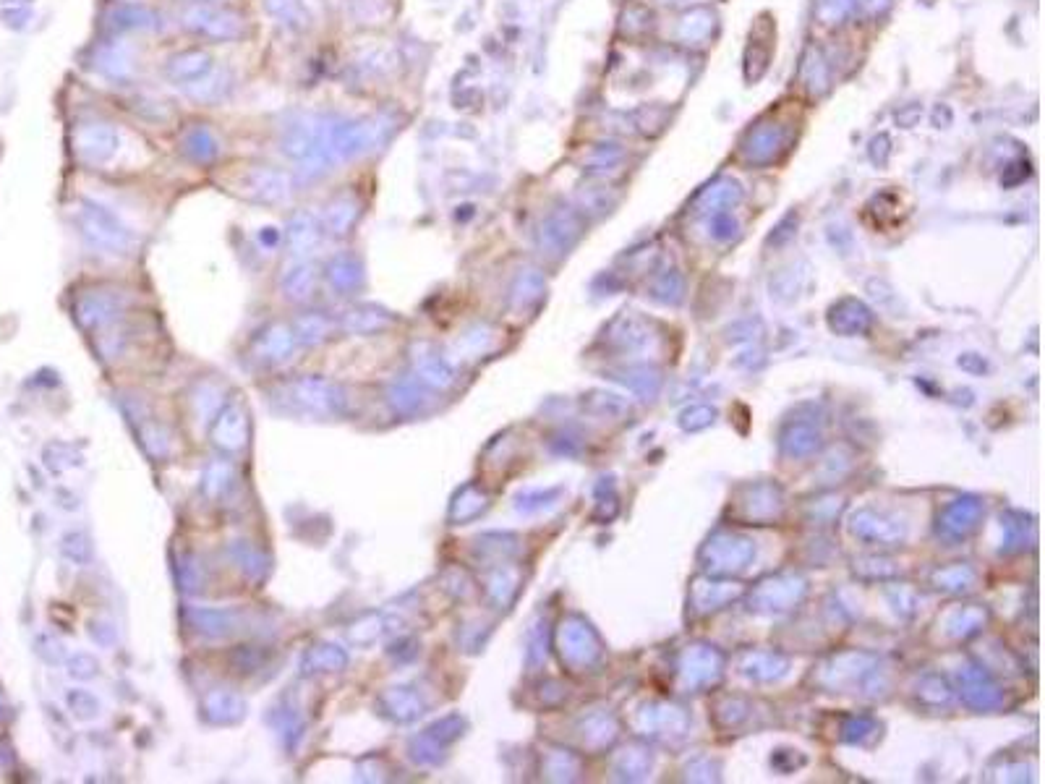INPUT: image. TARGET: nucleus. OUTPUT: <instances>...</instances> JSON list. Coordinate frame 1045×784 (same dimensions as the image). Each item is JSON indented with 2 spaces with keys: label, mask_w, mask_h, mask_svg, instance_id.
<instances>
[{
  "label": "nucleus",
  "mask_w": 1045,
  "mask_h": 784,
  "mask_svg": "<svg viewBox=\"0 0 1045 784\" xmlns=\"http://www.w3.org/2000/svg\"><path fill=\"white\" fill-rule=\"evenodd\" d=\"M76 223H79L81 236L87 238V244L100 254L118 257V254H129L134 246V233L129 225L95 199H81L79 210H76Z\"/></svg>",
  "instance_id": "f257e3e1"
},
{
  "label": "nucleus",
  "mask_w": 1045,
  "mask_h": 784,
  "mask_svg": "<svg viewBox=\"0 0 1045 784\" xmlns=\"http://www.w3.org/2000/svg\"><path fill=\"white\" fill-rule=\"evenodd\" d=\"M181 24L186 32L207 42H238L246 37V16L238 14L236 8L204 0H194L183 8Z\"/></svg>",
  "instance_id": "f03ea898"
},
{
  "label": "nucleus",
  "mask_w": 1045,
  "mask_h": 784,
  "mask_svg": "<svg viewBox=\"0 0 1045 784\" xmlns=\"http://www.w3.org/2000/svg\"><path fill=\"white\" fill-rule=\"evenodd\" d=\"M285 390L290 403L311 416H343L345 413V392L330 379L298 377Z\"/></svg>",
  "instance_id": "7ed1b4c3"
},
{
  "label": "nucleus",
  "mask_w": 1045,
  "mask_h": 784,
  "mask_svg": "<svg viewBox=\"0 0 1045 784\" xmlns=\"http://www.w3.org/2000/svg\"><path fill=\"white\" fill-rule=\"evenodd\" d=\"M121 147V134L108 121L79 123L74 131V152L81 163L105 165Z\"/></svg>",
  "instance_id": "20e7f679"
},
{
  "label": "nucleus",
  "mask_w": 1045,
  "mask_h": 784,
  "mask_svg": "<svg viewBox=\"0 0 1045 784\" xmlns=\"http://www.w3.org/2000/svg\"><path fill=\"white\" fill-rule=\"evenodd\" d=\"M209 434H212V442H215L217 450L230 455L241 453L243 447L249 445V413H246V408L236 403V400H228L215 413L212 432Z\"/></svg>",
  "instance_id": "39448f33"
},
{
  "label": "nucleus",
  "mask_w": 1045,
  "mask_h": 784,
  "mask_svg": "<svg viewBox=\"0 0 1045 784\" xmlns=\"http://www.w3.org/2000/svg\"><path fill=\"white\" fill-rule=\"evenodd\" d=\"M123 306H126V298L118 291L97 288V291L81 293L74 309L76 322H79L84 330H102V327H108L113 319H118Z\"/></svg>",
  "instance_id": "423d86ee"
},
{
  "label": "nucleus",
  "mask_w": 1045,
  "mask_h": 784,
  "mask_svg": "<svg viewBox=\"0 0 1045 784\" xmlns=\"http://www.w3.org/2000/svg\"><path fill=\"white\" fill-rule=\"evenodd\" d=\"M290 191H293V178L285 170L270 168V165L251 168L243 176V194L257 204H270V207L283 204L290 199Z\"/></svg>",
  "instance_id": "0eeeda50"
},
{
  "label": "nucleus",
  "mask_w": 1045,
  "mask_h": 784,
  "mask_svg": "<svg viewBox=\"0 0 1045 784\" xmlns=\"http://www.w3.org/2000/svg\"><path fill=\"white\" fill-rule=\"evenodd\" d=\"M296 345H298V340H296V332H293V327L275 322V325L264 327V330L259 332L257 340H254V345H251V353H254V359L262 361V364L280 366V364H285V361L293 359Z\"/></svg>",
  "instance_id": "6e6552de"
},
{
  "label": "nucleus",
  "mask_w": 1045,
  "mask_h": 784,
  "mask_svg": "<svg viewBox=\"0 0 1045 784\" xmlns=\"http://www.w3.org/2000/svg\"><path fill=\"white\" fill-rule=\"evenodd\" d=\"M212 71H215V61H212V55L202 48H189L181 50V53H173L168 58V63H165V76H168L176 87L186 89L194 87V84L202 82V79H207Z\"/></svg>",
  "instance_id": "1a4fd4ad"
},
{
  "label": "nucleus",
  "mask_w": 1045,
  "mask_h": 784,
  "mask_svg": "<svg viewBox=\"0 0 1045 784\" xmlns=\"http://www.w3.org/2000/svg\"><path fill=\"white\" fill-rule=\"evenodd\" d=\"M136 408H139V413L126 411V416H129L131 424L136 426V437H139L142 447L147 450V455L155 460L168 458L170 447H173V437H170L168 426L162 424L160 419H155L152 411H149V406H144L139 398H136Z\"/></svg>",
  "instance_id": "9d476101"
},
{
  "label": "nucleus",
  "mask_w": 1045,
  "mask_h": 784,
  "mask_svg": "<svg viewBox=\"0 0 1045 784\" xmlns=\"http://www.w3.org/2000/svg\"><path fill=\"white\" fill-rule=\"evenodd\" d=\"M358 217H361V202H358V196L340 194L324 207V215L319 223H322V233H327L330 238H345L353 233Z\"/></svg>",
  "instance_id": "9b49d317"
},
{
  "label": "nucleus",
  "mask_w": 1045,
  "mask_h": 784,
  "mask_svg": "<svg viewBox=\"0 0 1045 784\" xmlns=\"http://www.w3.org/2000/svg\"><path fill=\"white\" fill-rule=\"evenodd\" d=\"M285 241H288L290 251H293L296 257L311 254V251L319 246V241H322V223H319V217L311 210L293 212L288 225H285Z\"/></svg>",
  "instance_id": "f8f14e48"
},
{
  "label": "nucleus",
  "mask_w": 1045,
  "mask_h": 784,
  "mask_svg": "<svg viewBox=\"0 0 1045 784\" xmlns=\"http://www.w3.org/2000/svg\"><path fill=\"white\" fill-rule=\"evenodd\" d=\"M202 714L209 724L228 727V724H238L241 719H246V701L233 690H209L202 698Z\"/></svg>",
  "instance_id": "ddd939ff"
},
{
  "label": "nucleus",
  "mask_w": 1045,
  "mask_h": 784,
  "mask_svg": "<svg viewBox=\"0 0 1045 784\" xmlns=\"http://www.w3.org/2000/svg\"><path fill=\"white\" fill-rule=\"evenodd\" d=\"M324 278L327 283L335 288L338 293L348 296V293H356L361 285L366 283V270L364 262L356 257V254H338L332 257L324 267Z\"/></svg>",
  "instance_id": "4468645a"
},
{
  "label": "nucleus",
  "mask_w": 1045,
  "mask_h": 784,
  "mask_svg": "<svg viewBox=\"0 0 1045 784\" xmlns=\"http://www.w3.org/2000/svg\"><path fill=\"white\" fill-rule=\"evenodd\" d=\"M108 24L115 32H152L162 24L155 8L144 3H118L110 8Z\"/></svg>",
  "instance_id": "2eb2a0df"
},
{
  "label": "nucleus",
  "mask_w": 1045,
  "mask_h": 784,
  "mask_svg": "<svg viewBox=\"0 0 1045 784\" xmlns=\"http://www.w3.org/2000/svg\"><path fill=\"white\" fill-rule=\"evenodd\" d=\"M379 709L385 711V717H390L392 722L408 724L413 719L421 717L424 711V703L418 701V696L411 688H403V685H392V688L382 690L379 696Z\"/></svg>",
  "instance_id": "dca6fc26"
},
{
  "label": "nucleus",
  "mask_w": 1045,
  "mask_h": 784,
  "mask_svg": "<svg viewBox=\"0 0 1045 784\" xmlns=\"http://www.w3.org/2000/svg\"><path fill=\"white\" fill-rule=\"evenodd\" d=\"M390 325V311L374 304L353 306V309H348L343 317H340V327H343L348 335H374V332H382Z\"/></svg>",
  "instance_id": "f3484780"
},
{
  "label": "nucleus",
  "mask_w": 1045,
  "mask_h": 784,
  "mask_svg": "<svg viewBox=\"0 0 1045 784\" xmlns=\"http://www.w3.org/2000/svg\"><path fill=\"white\" fill-rule=\"evenodd\" d=\"M301 670L304 675H338L348 670V651L340 649L338 643H317L304 654Z\"/></svg>",
  "instance_id": "a211bd4d"
},
{
  "label": "nucleus",
  "mask_w": 1045,
  "mask_h": 784,
  "mask_svg": "<svg viewBox=\"0 0 1045 784\" xmlns=\"http://www.w3.org/2000/svg\"><path fill=\"white\" fill-rule=\"evenodd\" d=\"M191 628L204 638H228L238 630V615L233 609H191Z\"/></svg>",
  "instance_id": "6ab92c4d"
},
{
  "label": "nucleus",
  "mask_w": 1045,
  "mask_h": 784,
  "mask_svg": "<svg viewBox=\"0 0 1045 784\" xmlns=\"http://www.w3.org/2000/svg\"><path fill=\"white\" fill-rule=\"evenodd\" d=\"M181 149L183 155L189 157L191 163L196 165H209L220 157V142H217V136L212 134V129L202 126V123H196V126L183 131Z\"/></svg>",
  "instance_id": "aec40b11"
},
{
  "label": "nucleus",
  "mask_w": 1045,
  "mask_h": 784,
  "mask_svg": "<svg viewBox=\"0 0 1045 784\" xmlns=\"http://www.w3.org/2000/svg\"><path fill=\"white\" fill-rule=\"evenodd\" d=\"M280 288H283V296L290 298V301H306L317 288V267L309 259H298V262L288 264L283 270V278H280Z\"/></svg>",
  "instance_id": "412c9836"
},
{
  "label": "nucleus",
  "mask_w": 1045,
  "mask_h": 784,
  "mask_svg": "<svg viewBox=\"0 0 1045 784\" xmlns=\"http://www.w3.org/2000/svg\"><path fill=\"white\" fill-rule=\"evenodd\" d=\"M95 68L110 82H126L134 71L131 63V50L121 42H108L95 53Z\"/></svg>",
  "instance_id": "4be33fe9"
},
{
  "label": "nucleus",
  "mask_w": 1045,
  "mask_h": 784,
  "mask_svg": "<svg viewBox=\"0 0 1045 784\" xmlns=\"http://www.w3.org/2000/svg\"><path fill=\"white\" fill-rule=\"evenodd\" d=\"M264 8H267V14L277 24H283L290 32H304L314 21V14H311L306 0H264Z\"/></svg>",
  "instance_id": "5701e85b"
},
{
  "label": "nucleus",
  "mask_w": 1045,
  "mask_h": 784,
  "mask_svg": "<svg viewBox=\"0 0 1045 784\" xmlns=\"http://www.w3.org/2000/svg\"><path fill=\"white\" fill-rule=\"evenodd\" d=\"M784 142H787L784 129L766 123V126L748 134V139H745V155H748L750 160H756V163H769V160L776 157V152L784 147Z\"/></svg>",
  "instance_id": "b1692460"
},
{
  "label": "nucleus",
  "mask_w": 1045,
  "mask_h": 784,
  "mask_svg": "<svg viewBox=\"0 0 1045 784\" xmlns=\"http://www.w3.org/2000/svg\"><path fill=\"white\" fill-rule=\"evenodd\" d=\"M392 620H395V617H387L382 615V612H371V615L358 617L351 628L345 630V641L351 643V646H356V649H369V646H374V643L390 630L387 625H390Z\"/></svg>",
  "instance_id": "393cba45"
},
{
  "label": "nucleus",
  "mask_w": 1045,
  "mask_h": 784,
  "mask_svg": "<svg viewBox=\"0 0 1045 784\" xmlns=\"http://www.w3.org/2000/svg\"><path fill=\"white\" fill-rule=\"evenodd\" d=\"M293 332H296L298 343L317 345L332 332V319L324 317L322 311H306L296 319Z\"/></svg>",
  "instance_id": "a878e982"
},
{
  "label": "nucleus",
  "mask_w": 1045,
  "mask_h": 784,
  "mask_svg": "<svg viewBox=\"0 0 1045 784\" xmlns=\"http://www.w3.org/2000/svg\"><path fill=\"white\" fill-rule=\"evenodd\" d=\"M230 89H233V79H230L228 71H217L215 68L207 79L196 82L194 87H189L186 92L199 102H220L230 95Z\"/></svg>",
  "instance_id": "bb28decb"
},
{
  "label": "nucleus",
  "mask_w": 1045,
  "mask_h": 784,
  "mask_svg": "<svg viewBox=\"0 0 1045 784\" xmlns=\"http://www.w3.org/2000/svg\"><path fill=\"white\" fill-rule=\"evenodd\" d=\"M233 466L225 463V460H215L204 468L202 476V492L207 494L209 500H220L230 487H233Z\"/></svg>",
  "instance_id": "cd10ccee"
},
{
  "label": "nucleus",
  "mask_w": 1045,
  "mask_h": 784,
  "mask_svg": "<svg viewBox=\"0 0 1045 784\" xmlns=\"http://www.w3.org/2000/svg\"><path fill=\"white\" fill-rule=\"evenodd\" d=\"M711 32H714V14H711L708 8H695V11H690V14L682 16L680 37L685 42H693V45H698V42L706 40Z\"/></svg>",
  "instance_id": "c85d7f7f"
},
{
  "label": "nucleus",
  "mask_w": 1045,
  "mask_h": 784,
  "mask_svg": "<svg viewBox=\"0 0 1045 784\" xmlns=\"http://www.w3.org/2000/svg\"><path fill=\"white\" fill-rule=\"evenodd\" d=\"M230 555H233V560H236L238 568H241L246 575H251V578H262L264 570H267V560L262 557V552H257L254 547H249L246 541H238V544H233V547H230Z\"/></svg>",
  "instance_id": "c756f323"
},
{
  "label": "nucleus",
  "mask_w": 1045,
  "mask_h": 784,
  "mask_svg": "<svg viewBox=\"0 0 1045 784\" xmlns=\"http://www.w3.org/2000/svg\"><path fill=\"white\" fill-rule=\"evenodd\" d=\"M66 703L68 709H71V714H74L76 719H81V722H89V719H95L97 714H100V701H97L89 690H68Z\"/></svg>",
  "instance_id": "7c9ffc66"
},
{
  "label": "nucleus",
  "mask_w": 1045,
  "mask_h": 784,
  "mask_svg": "<svg viewBox=\"0 0 1045 784\" xmlns=\"http://www.w3.org/2000/svg\"><path fill=\"white\" fill-rule=\"evenodd\" d=\"M61 549L63 555L71 562H76V565H87L92 560V544H89L87 534H81V531H71V534L63 536Z\"/></svg>",
  "instance_id": "2f4dec72"
},
{
  "label": "nucleus",
  "mask_w": 1045,
  "mask_h": 784,
  "mask_svg": "<svg viewBox=\"0 0 1045 784\" xmlns=\"http://www.w3.org/2000/svg\"><path fill=\"white\" fill-rule=\"evenodd\" d=\"M418 398H421V392H418L413 385H408V382H395V385L390 387V392H387V400H390V406L395 408V411H398V413H413V411H416Z\"/></svg>",
  "instance_id": "473e14b6"
},
{
  "label": "nucleus",
  "mask_w": 1045,
  "mask_h": 784,
  "mask_svg": "<svg viewBox=\"0 0 1045 784\" xmlns=\"http://www.w3.org/2000/svg\"><path fill=\"white\" fill-rule=\"evenodd\" d=\"M68 675L74 677V680H92V677L100 675V662L92 654L79 651V654L68 659Z\"/></svg>",
  "instance_id": "72a5a7b5"
},
{
  "label": "nucleus",
  "mask_w": 1045,
  "mask_h": 784,
  "mask_svg": "<svg viewBox=\"0 0 1045 784\" xmlns=\"http://www.w3.org/2000/svg\"><path fill=\"white\" fill-rule=\"evenodd\" d=\"M852 11V0H818V16L826 24H836Z\"/></svg>",
  "instance_id": "f704fd0d"
},
{
  "label": "nucleus",
  "mask_w": 1045,
  "mask_h": 784,
  "mask_svg": "<svg viewBox=\"0 0 1045 784\" xmlns=\"http://www.w3.org/2000/svg\"><path fill=\"white\" fill-rule=\"evenodd\" d=\"M416 369L426 382H434V385H445L447 382V372L434 356H416Z\"/></svg>",
  "instance_id": "c9c22d12"
},
{
  "label": "nucleus",
  "mask_w": 1045,
  "mask_h": 784,
  "mask_svg": "<svg viewBox=\"0 0 1045 784\" xmlns=\"http://www.w3.org/2000/svg\"><path fill=\"white\" fill-rule=\"evenodd\" d=\"M89 636H92L95 643H100V646H113L115 630L110 622H92V625H89Z\"/></svg>",
  "instance_id": "e433bc0d"
},
{
  "label": "nucleus",
  "mask_w": 1045,
  "mask_h": 784,
  "mask_svg": "<svg viewBox=\"0 0 1045 784\" xmlns=\"http://www.w3.org/2000/svg\"><path fill=\"white\" fill-rule=\"evenodd\" d=\"M889 6H891V0H852V8H860L865 16L884 14Z\"/></svg>",
  "instance_id": "4c0bfd02"
},
{
  "label": "nucleus",
  "mask_w": 1045,
  "mask_h": 784,
  "mask_svg": "<svg viewBox=\"0 0 1045 784\" xmlns=\"http://www.w3.org/2000/svg\"><path fill=\"white\" fill-rule=\"evenodd\" d=\"M259 241H262V246L267 244L272 249V246L280 241V236H277V230L275 228H262V233H259Z\"/></svg>",
  "instance_id": "58836bf2"
},
{
  "label": "nucleus",
  "mask_w": 1045,
  "mask_h": 784,
  "mask_svg": "<svg viewBox=\"0 0 1045 784\" xmlns=\"http://www.w3.org/2000/svg\"><path fill=\"white\" fill-rule=\"evenodd\" d=\"M661 3H680V0H661Z\"/></svg>",
  "instance_id": "ea45409f"
},
{
  "label": "nucleus",
  "mask_w": 1045,
  "mask_h": 784,
  "mask_svg": "<svg viewBox=\"0 0 1045 784\" xmlns=\"http://www.w3.org/2000/svg\"><path fill=\"white\" fill-rule=\"evenodd\" d=\"M0 714H3V706H0Z\"/></svg>",
  "instance_id": "a19ab883"
}]
</instances>
